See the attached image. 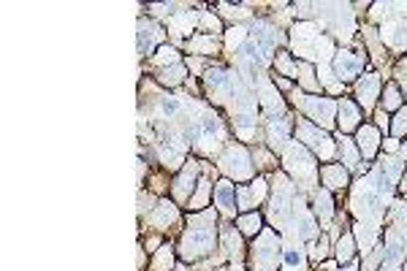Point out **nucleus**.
<instances>
[{
	"label": "nucleus",
	"instance_id": "6",
	"mask_svg": "<svg viewBox=\"0 0 407 271\" xmlns=\"http://www.w3.org/2000/svg\"><path fill=\"white\" fill-rule=\"evenodd\" d=\"M378 82H372V79H367V84H359V101L364 103V109H372V101H375V95H378Z\"/></svg>",
	"mask_w": 407,
	"mask_h": 271
},
{
	"label": "nucleus",
	"instance_id": "4",
	"mask_svg": "<svg viewBox=\"0 0 407 271\" xmlns=\"http://www.w3.org/2000/svg\"><path fill=\"white\" fill-rule=\"evenodd\" d=\"M320 174H323V179H326L329 187H345V184H348V174H345L339 165H323Z\"/></svg>",
	"mask_w": 407,
	"mask_h": 271
},
{
	"label": "nucleus",
	"instance_id": "8",
	"mask_svg": "<svg viewBox=\"0 0 407 271\" xmlns=\"http://www.w3.org/2000/svg\"><path fill=\"white\" fill-rule=\"evenodd\" d=\"M342 114H345V120H342V128H345V131L356 128V122H359V112H356V109L350 106L348 101H342Z\"/></svg>",
	"mask_w": 407,
	"mask_h": 271
},
{
	"label": "nucleus",
	"instance_id": "12",
	"mask_svg": "<svg viewBox=\"0 0 407 271\" xmlns=\"http://www.w3.org/2000/svg\"><path fill=\"white\" fill-rule=\"evenodd\" d=\"M378 125H380V128H386V125H388V117H386V112H380V114H378Z\"/></svg>",
	"mask_w": 407,
	"mask_h": 271
},
{
	"label": "nucleus",
	"instance_id": "9",
	"mask_svg": "<svg viewBox=\"0 0 407 271\" xmlns=\"http://www.w3.org/2000/svg\"><path fill=\"white\" fill-rule=\"evenodd\" d=\"M350 250H353V239L345 236L342 242L337 244V258H339V261H348V258H350Z\"/></svg>",
	"mask_w": 407,
	"mask_h": 271
},
{
	"label": "nucleus",
	"instance_id": "7",
	"mask_svg": "<svg viewBox=\"0 0 407 271\" xmlns=\"http://www.w3.org/2000/svg\"><path fill=\"white\" fill-rule=\"evenodd\" d=\"M239 228H242V233H247V236H255L258 231H261V217H252V214H247V217L239 220Z\"/></svg>",
	"mask_w": 407,
	"mask_h": 271
},
{
	"label": "nucleus",
	"instance_id": "3",
	"mask_svg": "<svg viewBox=\"0 0 407 271\" xmlns=\"http://www.w3.org/2000/svg\"><path fill=\"white\" fill-rule=\"evenodd\" d=\"M359 146H361V152L367 157H372L375 149H378V131H375V128H369V125L359 128Z\"/></svg>",
	"mask_w": 407,
	"mask_h": 271
},
{
	"label": "nucleus",
	"instance_id": "5",
	"mask_svg": "<svg viewBox=\"0 0 407 271\" xmlns=\"http://www.w3.org/2000/svg\"><path fill=\"white\" fill-rule=\"evenodd\" d=\"M217 201L223 203L225 214H233V184L231 182H220L217 184Z\"/></svg>",
	"mask_w": 407,
	"mask_h": 271
},
{
	"label": "nucleus",
	"instance_id": "2",
	"mask_svg": "<svg viewBox=\"0 0 407 271\" xmlns=\"http://www.w3.org/2000/svg\"><path fill=\"white\" fill-rule=\"evenodd\" d=\"M361 65H364V57L350 60L348 52H339V57H337V71H339V76H342V79H353L356 73H359Z\"/></svg>",
	"mask_w": 407,
	"mask_h": 271
},
{
	"label": "nucleus",
	"instance_id": "13",
	"mask_svg": "<svg viewBox=\"0 0 407 271\" xmlns=\"http://www.w3.org/2000/svg\"><path fill=\"white\" fill-rule=\"evenodd\" d=\"M345 271H356V263H350V266H348V269H345Z\"/></svg>",
	"mask_w": 407,
	"mask_h": 271
},
{
	"label": "nucleus",
	"instance_id": "1",
	"mask_svg": "<svg viewBox=\"0 0 407 271\" xmlns=\"http://www.w3.org/2000/svg\"><path fill=\"white\" fill-rule=\"evenodd\" d=\"M212 242H214V228L212 223H199L196 228H190L182 239V255L185 258H199L204 252L212 250Z\"/></svg>",
	"mask_w": 407,
	"mask_h": 271
},
{
	"label": "nucleus",
	"instance_id": "11",
	"mask_svg": "<svg viewBox=\"0 0 407 271\" xmlns=\"http://www.w3.org/2000/svg\"><path fill=\"white\" fill-rule=\"evenodd\" d=\"M397 125H394V133H397V136H402L405 131H407V112H399V117H397Z\"/></svg>",
	"mask_w": 407,
	"mask_h": 271
},
{
	"label": "nucleus",
	"instance_id": "10",
	"mask_svg": "<svg viewBox=\"0 0 407 271\" xmlns=\"http://www.w3.org/2000/svg\"><path fill=\"white\" fill-rule=\"evenodd\" d=\"M386 106L388 109H397L399 106V92H397V87H394V84H388V90H386Z\"/></svg>",
	"mask_w": 407,
	"mask_h": 271
}]
</instances>
